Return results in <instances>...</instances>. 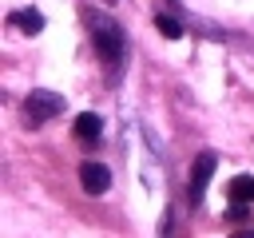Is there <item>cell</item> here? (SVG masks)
<instances>
[{
	"label": "cell",
	"mask_w": 254,
	"mask_h": 238,
	"mask_svg": "<svg viewBox=\"0 0 254 238\" xmlns=\"http://www.w3.org/2000/svg\"><path fill=\"white\" fill-rule=\"evenodd\" d=\"M87 32H91L103 63L115 67V63L123 60V32H119V24H115L111 16H103V12H87Z\"/></svg>",
	"instance_id": "obj_1"
},
{
	"label": "cell",
	"mask_w": 254,
	"mask_h": 238,
	"mask_svg": "<svg viewBox=\"0 0 254 238\" xmlns=\"http://www.w3.org/2000/svg\"><path fill=\"white\" fill-rule=\"evenodd\" d=\"M64 107H67V103H64V95H56V91H48V87H32V91H28V99H24V115H28V123H32V127H40V123L56 119Z\"/></svg>",
	"instance_id": "obj_2"
},
{
	"label": "cell",
	"mask_w": 254,
	"mask_h": 238,
	"mask_svg": "<svg viewBox=\"0 0 254 238\" xmlns=\"http://www.w3.org/2000/svg\"><path fill=\"white\" fill-rule=\"evenodd\" d=\"M214 167H218L214 151H202V155L194 159V167H190V178H187V198H190V206H198V202H202V194H206V182H210Z\"/></svg>",
	"instance_id": "obj_3"
},
{
	"label": "cell",
	"mask_w": 254,
	"mask_h": 238,
	"mask_svg": "<svg viewBox=\"0 0 254 238\" xmlns=\"http://www.w3.org/2000/svg\"><path fill=\"white\" fill-rule=\"evenodd\" d=\"M79 182H83V190L87 194H107V186H111V171L103 167V163H83L79 167Z\"/></svg>",
	"instance_id": "obj_4"
},
{
	"label": "cell",
	"mask_w": 254,
	"mask_h": 238,
	"mask_svg": "<svg viewBox=\"0 0 254 238\" xmlns=\"http://www.w3.org/2000/svg\"><path fill=\"white\" fill-rule=\"evenodd\" d=\"M99 135H103V119H99L95 111H83V115L75 119V139L91 143V139H99Z\"/></svg>",
	"instance_id": "obj_5"
},
{
	"label": "cell",
	"mask_w": 254,
	"mask_h": 238,
	"mask_svg": "<svg viewBox=\"0 0 254 238\" xmlns=\"http://www.w3.org/2000/svg\"><path fill=\"white\" fill-rule=\"evenodd\" d=\"M8 20H12V24L20 28V32H32V36H36V32L44 28V16H40L36 8H20V12H12Z\"/></svg>",
	"instance_id": "obj_6"
},
{
	"label": "cell",
	"mask_w": 254,
	"mask_h": 238,
	"mask_svg": "<svg viewBox=\"0 0 254 238\" xmlns=\"http://www.w3.org/2000/svg\"><path fill=\"white\" fill-rule=\"evenodd\" d=\"M155 28L167 36V40H183V24L175 16H155Z\"/></svg>",
	"instance_id": "obj_7"
},
{
	"label": "cell",
	"mask_w": 254,
	"mask_h": 238,
	"mask_svg": "<svg viewBox=\"0 0 254 238\" xmlns=\"http://www.w3.org/2000/svg\"><path fill=\"white\" fill-rule=\"evenodd\" d=\"M230 194H234V198H254V178H250V175H242V178H234V186H230Z\"/></svg>",
	"instance_id": "obj_8"
}]
</instances>
